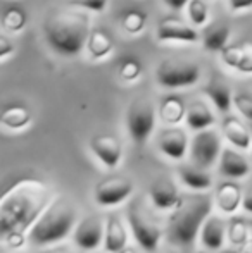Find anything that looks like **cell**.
<instances>
[{"label": "cell", "instance_id": "cell-30", "mask_svg": "<svg viewBox=\"0 0 252 253\" xmlns=\"http://www.w3.org/2000/svg\"><path fill=\"white\" fill-rule=\"evenodd\" d=\"M145 23H147V14L142 9H130L121 17V26L128 35H138L145 28Z\"/></svg>", "mask_w": 252, "mask_h": 253}, {"label": "cell", "instance_id": "cell-4", "mask_svg": "<svg viewBox=\"0 0 252 253\" xmlns=\"http://www.w3.org/2000/svg\"><path fill=\"white\" fill-rule=\"evenodd\" d=\"M76 224L78 213L74 205L66 198L57 197L30 229L28 241L35 247H50L74 233Z\"/></svg>", "mask_w": 252, "mask_h": 253}, {"label": "cell", "instance_id": "cell-3", "mask_svg": "<svg viewBox=\"0 0 252 253\" xmlns=\"http://www.w3.org/2000/svg\"><path fill=\"white\" fill-rule=\"evenodd\" d=\"M212 198L205 193L183 195L180 205L168 219V238L180 247H190L202 229L205 220L211 217Z\"/></svg>", "mask_w": 252, "mask_h": 253}, {"label": "cell", "instance_id": "cell-36", "mask_svg": "<svg viewBox=\"0 0 252 253\" xmlns=\"http://www.w3.org/2000/svg\"><path fill=\"white\" fill-rule=\"evenodd\" d=\"M228 5L233 12H239V10H244V9H251L252 0H228Z\"/></svg>", "mask_w": 252, "mask_h": 253}, {"label": "cell", "instance_id": "cell-14", "mask_svg": "<svg viewBox=\"0 0 252 253\" xmlns=\"http://www.w3.org/2000/svg\"><path fill=\"white\" fill-rule=\"evenodd\" d=\"M159 150L171 160H183L190 148V141L187 133L178 126L164 127L157 136Z\"/></svg>", "mask_w": 252, "mask_h": 253}, {"label": "cell", "instance_id": "cell-29", "mask_svg": "<svg viewBox=\"0 0 252 253\" xmlns=\"http://www.w3.org/2000/svg\"><path fill=\"white\" fill-rule=\"evenodd\" d=\"M28 16L19 7H9L2 14V26L9 33H21L26 26Z\"/></svg>", "mask_w": 252, "mask_h": 253}, {"label": "cell", "instance_id": "cell-19", "mask_svg": "<svg viewBox=\"0 0 252 253\" xmlns=\"http://www.w3.org/2000/svg\"><path fill=\"white\" fill-rule=\"evenodd\" d=\"M128 234L125 229L121 217L116 213H109L105 219V238H104V250L107 253H119L126 248Z\"/></svg>", "mask_w": 252, "mask_h": 253}, {"label": "cell", "instance_id": "cell-1", "mask_svg": "<svg viewBox=\"0 0 252 253\" xmlns=\"http://www.w3.org/2000/svg\"><path fill=\"white\" fill-rule=\"evenodd\" d=\"M52 203L50 190L42 181L21 179L0 198V234H28Z\"/></svg>", "mask_w": 252, "mask_h": 253}, {"label": "cell", "instance_id": "cell-6", "mask_svg": "<svg viewBox=\"0 0 252 253\" xmlns=\"http://www.w3.org/2000/svg\"><path fill=\"white\" fill-rule=\"evenodd\" d=\"M155 127V109L147 98H135L126 110V129L138 147L147 143Z\"/></svg>", "mask_w": 252, "mask_h": 253}, {"label": "cell", "instance_id": "cell-7", "mask_svg": "<svg viewBox=\"0 0 252 253\" xmlns=\"http://www.w3.org/2000/svg\"><path fill=\"white\" fill-rule=\"evenodd\" d=\"M126 220L130 224V229L133 233L137 243L144 248L145 252H155L159 247V241L162 238V229L151 220L137 205L128 207Z\"/></svg>", "mask_w": 252, "mask_h": 253}, {"label": "cell", "instance_id": "cell-2", "mask_svg": "<svg viewBox=\"0 0 252 253\" xmlns=\"http://www.w3.org/2000/svg\"><path fill=\"white\" fill-rule=\"evenodd\" d=\"M90 31L88 16L80 10L57 9L49 14L44 23V37L49 47L66 57L76 55L87 47Z\"/></svg>", "mask_w": 252, "mask_h": 253}, {"label": "cell", "instance_id": "cell-22", "mask_svg": "<svg viewBox=\"0 0 252 253\" xmlns=\"http://www.w3.org/2000/svg\"><path fill=\"white\" fill-rule=\"evenodd\" d=\"M178 177L187 188H190L192 191H204L211 190L212 188V176L205 169H201L197 166H180L178 167Z\"/></svg>", "mask_w": 252, "mask_h": 253}, {"label": "cell", "instance_id": "cell-33", "mask_svg": "<svg viewBox=\"0 0 252 253\" xmlns=\"http://www.w3.org/2000/svg\"><path fill=\"white\" fill-rule=\"evenodd\" d=\"M233 107L237 109V112L252 124V97L244 91H237L233 95Z\"/></svg>", "mask_w": 252, "mask_h": 253}, {"label": "cell", "instance_id": "cell-25", "mask_svg": "<svg viewBox=\"0 0 252 253\" xmlns=\"http://www.w3.org/2000/svg\"><path fill=\"white\" fill-rule=\"evenodd\" d=\"M230 30L228 24L225 23H212L202 33V45L205 50L209 52H223V48L228 47V38H230Z\"/></svg>", "mask_w": 252, "mask_h": 253}, {"label": "cell", "instance_id": "cell-27", "mask_svg": "<svg viewBox=\"0 0 252 253\" xmlns=\"http://www.w3.org/2000/svg\"><path fill=\"white\" fill-rule=\"evenodd\" d=\"M114 48V43H112V38L107 31L101 30V28H94L88 35L87 40V52L88 55L94 60H102L109 55Z\"/></svg>", "mask_w": 252, "mask_h": 253}, {"label": "cell", "instance_id": "cell-18", "mask_svg": "<svg viewBox=\"0 0 252 253\" xmlns=\"http://www.w3.org/2000/svg\"><path fill=\"white\" fill-rule=\"evenodd\" d=\"M219 172L230 179H242L249 176L251 164L242 153L233 148H223L221 157H219Z\"/></svg>", "mask_w": 252, "mask_h": 253}, {"label": "cell", "instance_id": "cell-12", "mask_svg": "<svg viewBox=\"0 0 252 253\" xmlns=\"http://www.w3.org/2000/svg\"><path fill=\"white\" fill-rule=\"evenodd\" d=\"M90 152L99 159V162L107 169H116L121 162L123 145L119 138L112 134H95L88 141Z\"/></svg>", "mask_w": 252, "mask_h": 253}, {"label": "cell", "instance_id": "cell-5", "mask_svg": "<svg viewBox=\"0 0 252 253\" xmlns=\"http://www.w3.org/2000/svg\"><path fill=\"white\" fill-rule=\"evenodd\" d=\"M201 80V67L192 60L166 59L155 69V81L162 88L194 86Z\"/></svg>", "mask_w": 252, "mask_h": 253}, {"label": "cell", "instance_id": "cell-24", "mask_svg": "<svg viewBox=\"0 0 252 253\" xmlns=\"http://www.w3.org/2000/svg\"><path fill=\"white\" fill-rule=\"evenodd\" d=\"M31 119H33V116H31L30 109H28L26 105L10 103V105L2 107L0 121H2V126L10 131L24 129V127H28L31 124Z\"/></svg>", "mask_w": 252, "mask_h": 253}, {"label": "cell", "instance_id": "cell-17", "mask_svg": "<svg viewBox=\"0 0 252 253\" xmlns=\"http://www.w3.org/2000/svg\"><path fill=\"white\" fill-rule=\"evenodd\" d=\"M242 202H244L242 188L237 183H233V181H225V183H221L216 188L214 203L226 215H233L242 207Z\"/></svg>", "mask_w": 252, "mask_h": 253}, {"label": "cell", "instance_id": "cell-15", "mask_svg": "<svg viewBox=\"0 0 252 253\" xmlns=\"http://www.w3.org/2000/svg\"><path fill=\"white\" fill-rule=\"evenodd\" d=\"M221 60L230 69H235L242 74H252V42L232 43L223 48Z\"/></svg>", "mask_w": 252, "mask_h": 253}, {"label": "cell", "instance_id": "cell-10", "mask_svg": "<svg viewBox=\"0 0 252 253\" xmlns=\"http://www.w3.org/2000/svg\"><path fill=\"white\" fill-rule=\"evenodd\" d=\"M105 238V222L101 217L87 215L85 219L78 220L73 233V241L80 250L94 252L102 245Z\"/></svg>", "mask_w": 252, "mask_h": 253}, {"label": "cell", "instance_id": "cell-9", "mask_svg": "<svg viewBox=\"0 0 252 253\" xmlns=\"http://www.w3.org/2000/svg\"><path fill=\"white\" fill-rule=\"evenodd\" d=\"M133 190V183L128 177L109 176L97 183L94 190V198L101 207H114L128 200Z\"/></svg>", "mask_w": 252, "mask_h": 253}, {"label": "cell", "instance_id": "cell-20", "mask_svg": "<svg viewBox=\"0 0 252 253\" xmlns=\"http://www.w3.org/2000/svg\"><path fill=\"white\" fill-rule=\"evenodd\" d=\"M187 109H189V105H185L182 97H178V95H168V97H164L159 102L157 116L169 127L178 126L182 121H185Z\"/></svg>", "mask_w": 252, "mask_h": 253}, {"label": "cell", "instance_id": "cell-34", "mask_svg": "<svg viewBox=\"0 0 252 253\" xmlns=\"http://www.w3.org/2000/svg\"><path fill=\"white\" fill-rule=\"evenodd\" d=\"M107 2L109 0H69L71 5L92 10V12H102V10L107 7Z\"/></svg>", "mask_w": 252, "mask_h": 253}, {"label": "cell", "instance_id": "cell-39", "mask_svg": "<svg viewBox=\"0 0 252 253\" xmlns=\"http://www.w3.org/2000/svg\"><path fill=\"white\" fill-rule=\"evenodd\" d=\"M252 253V220L249 222V248H247Z\"/></svg>", "mask_w": 252, "mask_h": 253}, {"label": "cell", "instance_id": "cell-26", "mask_svg": "<svg viewBox=\"0 0 252 253\" xmlns=\"http://www.w3.org/2000/svg\"><path fill=\"white\" fill-rule=\"evenodd\" d=\"M214 114L211 112L207 105L204 102L197 100V102H192L187 109V117H185V123L190 129L194 131H204L209 129V127L214 124Z\"/></svg>", "mask_w": 252, "mask_h": 253}, {"label": "cell", "instance_id": "cell-16", "mask_svg": "<svg viewBox=\"0 0 252 253\" xmlns=\"http://www.w3.org/2000/svg\"><path fill=\"white\" fill-rule=\"evenodd\" d=\"M221 133L226 138V141L239 150L252 148V129H249L239 117L226 116L221 121Z\"/></svg>", "mask_w": 252, "mask_h": 253}, {"label": "cell", "instance_id": "cell-37", "mask_svg": "<svg viewBox=\"0 0 252 253\" xmlns=\"http://www.w3.org/2000/svg\"><path fill=\"white\" fill-rule=\"evenodd\" d=\"M162 2H164L166 5L169 7V9H173V10H182L183 7L189 5L190 0H162Z\"/></svg>", "mask_w": 252, "mask_h": 253}, {"label": "cell", "instance_id": "cell-38", "mask_svg": "<svg viewBox=\"0 0 252 253\" xmlns=\"http://www.w3.org/2000/svg\"><path fill=\"white\" fill-rule=\"evenodd\" d=\"M242 209H244V210H247V212H249V213H252V193L244 195Z\"/></svg>", "mask_w": 252, "mask_h": 253}, {"label": "cell", "instance_id": "cell-21", "mask_svg": "<svg viewBox=\"0 0 252 253\" xmlns=\"http://www.w3.org/2000/svg\"><path fill=\"white\" fill-rule=\"evenodd\" d=\"M202 93L212 102V105L223 114H228V110L232 109L233 97L232 90L228 88V84L221 80V78H211L209 83L202 88Z\"/></svg>", "mask_w": 252, "mask_h": 253}, {"label": "cell", "instance_id": "cell-28", "mask_svg": "<svg viewBox=\"0 0 252 253\" xmlns=\"http://www.w3.org/2000/svg\"><path fill=\"white\" fill-rule=\"evenodd\" d=\"M226 238L237 250H246L249 243V222L244 217H232L226 226Z\"/></svg>", "mask_w": 252, "mask_h": 253}, {"label": "cell", "instance_id": "cell-11", "mask_svg": "<svg viewBox=\"0 0 252 253\" xmlns=\"http://www.w3.org/2000/svg\"><path fill=\"white\" fill-rule=\"evenodd\" d=\"M155 37L159 42H180V43H195L201 35L195 28L187 24L176 16H166L159 21Z\"/></svg>", "mask_w": 252, "mask_h": 253}, {"label": "cell", "instance_id": "cell-13", "mask_svg": "<svg viewBox=\"0 0 252 253\" xmlns=\"http://www.w3.org/2000/svg\"><path fill=\"white\" fill-rule=\"evenodd\" d=\"M149 195H151L152 205L157 210H162V212H173V210L180 205L182 197H183V195H180L175 181L168 176L157 177V179L151 184Z\"/></svg>", "mask_w": 252, "mask_h": 253}, {"label": "cell", "instance_id": "cell-8", "mask_svg": "<svg viewBox=\"0 0 252 253\" xmlns=\"http://www.w3.org/2000/svg\"><path fill=\"white\" fill-rule=\"evenodd\" d=\"M221 136L214 129L199 131L190 143V157L194 166L207 170L221 157Z\"/></svg>", "mask_w": 252, "mask_h": 253}, {"label": "cell", "instance_id": "cell-23", "mask_svg": "<svg viewBox=\"0 0 252 253\" xmlns=\"http://www.w3.org/2000/svg\"><path fill=\"white\" fill-rule=\"evenodd\" d=\"M225 238H226V227L219 217L211 215L207 220L204 222L201 229V243L204 245L207 250H221L223 245H225Z\"/></svg>", "mask_w": 252, "mask_h": 253}, {"label": "cell", "instance_id": "cell-42", "mask_svg": "<svg viewBox=\"0 0 252 253\" xmlns=\"http://www.w3.org/2000/svg\"><path fill=\"white\" fill-rule=\"evenodd\" d=\"M199 253H204V252H199Z\"/></svg>", "mask_w": 252, "mask_h": 253}, {"label": "cell", "instance_id": "cell-41", "mask_svg": "<svg viewBox=\"0 0 252 253\" xmlns=\"http://www.w3.org/2000/svg\"><path fill=\"white\" fill-rule=\"evenodd\" d=\"M119 253H138V252L135 250V248H131V247H126L125 250H123V252H119Z\"/></svg>", "mask_w": 252, "mask_h": 253}, {"label": "cell", "instance_id": "cell-31", "mask_svg": "<svg viewBox=\"0 0 252 253\" xmlns=\"http://www.w3.org/2000/svg\"><path fill=\"white\" fill-rule=\"evenodd\" d=\"M118 76L121 81L131 83V81H137L142 76V64L135 57H125V59L119 60L118 66Z\"/></svg>", "mask_w": 252, "mask_h": 253}, {"label": "cell", "instance_id": "cell-40", "mask_svg": "<svg viewBox=\"0 0 252 253\" xmlns=\"http://www.w3.org/2000/svg\"><path fill=\"white\" fill-rule=\"evenodd\" d=\"M221 253H251L249 250H225Z\"/></svg>", "mask_w": 252, "mask_h": 253}, {"label": "cell", "instance_id": "cell-32", "mask_svg": "<svg viewBox=\"0 0 252 253\" xmlns=\"http://www.w3.org/2000/svg\"><path fill=\"white\" fill-rule=\"evenodd\" d=\"M187 14L194 26H202L207 23L209 17V7L204 0H190L187 5Z\"/></svg>", "mask_w": 252, "mask_h": 253}, {"label": "cell", "instance_id": "cell-35", "mask_svg": "<svg viewBox=\"0 0 252 253\" xmlns=\"http://www.w3.org/2000/svg\"><path fill=\"white\" fill-rule=\"evenodd\" d=\"M14 50H16V45L12 43V40L2 35L0 37V57H2V60H7V57L12 55Z\"/></svg>", "mask_w": 252, "mask_h": 253}]
</instances>
